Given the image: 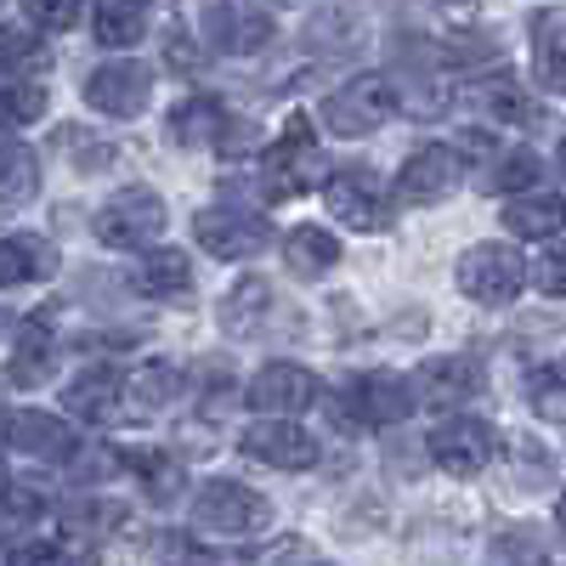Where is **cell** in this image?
<instances>
[{
	"label": "cell",
	"mask_w": 566,
	"mask_h": 566,
	"mask_svg": "<svg viewBox=\"0 0 566 566\" xmlns=\"http://www.w3.org/2000/svg\"><path fill=\"white\" fill-rule=\"evenodd\" d=\"M391 114H397L391 74H357L340 91H328L323 108H317V119L335 130V136H368V130H380Z\"/></svg>",
	"instance_id": "obj_1"
},
{
	"label": "cell",
	"mask_w": 566,
	"mask_h": 566,
	"mask_svg": "<svg viewBox=\"0 0 566 566\" xmlns=\"http://www.w3.org/2000/svg\"><path fill=\"white\" fill-rule=\"evenodd\" d=\"M266 522H272V504H266L255 488H244V482L216 476V482H205L199 499H193V527H199V533L244 538V533H255V527H266Z\"/></svg>",
	"instance_id": "obj_2"
},
{
	"label": "cell",
	"mask_w": 566,
	"mask_h": 566,
	"mask_svg": "<svg viewBox=\"0 0 566 566\" xmlns=\"http://www.w3.org/2000/svg\"><path fill=\"white\" fill-rule=\"evenodd\" d=\"M527 283V261L510 244H476L459 255V290L482 306H510Z\"/></svg>",
	"instance_id": "obj_3"
},
{
	"label": "cell",
	"mask_w": 566,
	"mask_h": 566,
	"mask_svg": "<svg viewBox=\"0 0 566 566\" xmlns=\"http://www.w3.org/2000/svg\"><path fill=\"white\" fill-rule=\"evenodd\" d=\"M165 232V199L154 187H125L97 210V239L108 250H142Z\"/></svg>",
	"instance_id": "obj_4"
},
{
	"label": "cell",
	"mask_w": 566,
	"mask_h": 566,
	"mask_svg": "<svg viewBox=\"0 0 566 566\" xmlns=\"http://www.w3.org/2000/svg\"><path fill=\"white\" fill-rule=\"evenodd\" d=\"M80 97L97 114H108V119H136L142 108H148V97H154V69L130 63V57L125 63H103V69L85 74Z\"/></svg>",
	"instance_id": "obj_5"
},
{
	"label": "cell",
	"mask_w": 566,
	"mask_h": 566,
	"mask_svg": "<svg viewBox=\"0 0 566 566\" xmlns=\"http://www.w3.org/2000/svg\"><path fill=\"white\" fill-rule=\"evenodd\" d=\"M323 199H328V216H340L346 227H363V232H380V227L391 221V199L380 193L374 170H363V165H352V170H340V176H328Z\"/></svg>",
	"instance_id": "obj_6"
},
{
	"label": "cell",
	"mask_w": 566,
	"mask_h": 566,
	"mask_svg": "<svg viewBox=\"0 0 566 566\" xmlns=\"http://www.w3.org/2000/svg\"><path fill=\"white\" fill-rule=\"evenodd\" d=\"M431 459L448 470V476H476L493 459V424L488 419H470V413H453L431 431Z\"/></svg>",
	"instance_id": "obj_7"
},
{
	"label": "cell",
	"mask_w": 566,
	"mask_h": 566,
	"mask_svg": "<svg viewBox=\"0 0 566 566\" xmlns=\"http://www.w3.org/2000/svg\"><path fill=\"white\" fill-rule=\"evenodd\" d=\"M419 402V391L402 380V374H386V368H374V374H357V380L346 386V413L357 424H397L408 419Z\"/></svg>",
	"instance_id": "obj_8"
},
{
	"label": "cell",
	"mask_w": 566,
	"mask_h": 566,
	"mask_svg": "<svg viewBox=\"0 0 566 566\" xmlns=\"http://www.w3.org/2000/svg\"><path fill=\"white\" fill-rule=\"evenodd\" d=\"M250 402L266 419H290V413H301V408L317 402V374L301 368V363H266L255 380H250Z\"/></svg>",
	"instance_id": "obj_9"
},
{
	"label": "cell",
	"mask_w": 566,
	"mask_h": 566,
	"mask_svg": "<svg viewBox=\"0 0 566 566\" xmlns=\"http://www.w3.org/2000/svg\"><path fill=\"white\" fill-rule=\"evenodd\" d=\"M453 181H459V154L442 148V142H424L397 170V199L402 205H437Z\"/></svg>",
	"instance_id": "obj_10"
},
{
	"label": "cell",
	"mask_w": 566,
	"mask_h": 566,
	"mask_svg": "<svg viewBox=\"0 0 566 566\" xmlns=\"http://www.w3.org/2000/svg\"><path fill=\"white\" fill-rule=\"evenodd\" d=\"M199 29L216 52H261L272 40V18L266 12H244L239 0H205L199 7Z\"/></svg>",
	"instance_id": "obj_11"
},
{
	"label": "cell",
	"mask_w": 566,
	"mask_h": 566,
	"mask_svg": "<svg viewBox=\"0 0 566 566\" xmlns=\"http://www.w3.org/2000/svg\"><path fill=\"white\" fill-rule=\"evenodd\" d=\"M239 442H244V453L255 464H272V470H306V464H317V442L301 431V424H290V419H255Z\"/></svg>",
	"instance_id": "obj_12"
},
{
	"label": "cell",
	"mask_w": 566,
	"mask_h": 566,
	"mask_svg": "<svg viewBox=\"0 0 566 566\" xmlns=\"http://www.w3.org/2000/svg\"><path fill=\"white\" fill-rule=\"evenodd\" d=\"M482 380H488V368L476 357H470V352H448V357H431L419 368L413 391H419V402H431V408H453L464 397H476Z\"/></svg>",
	"instance_id": "obj_13"
},
{
	"label": "cell",
	"mask_w": 566,
	"mask_h": 566,
	"mask_svg": "<svg viewBox=\"0 0 566 566\" xmlns=\"http://www.w3.org/2000/svg\"><path fill=\"white\" fill-rule=\"evenodd\" d=\"M193 232H199V244L221 261H244V255L266 250V221L244 216V210H205L193 221Z\"/></svg>",
	"instance_id": "obj_14"
},
{
	"label": "cell",
	"mask_w": 566,
	"mask_h": 566,
	"mask_svg": "<svg viewBox=\"0 0 566 566\" xmlns=\"http://www.w3.org/2000/svg\"><path fill=\"white\" fill-rule=\"evenodd\" d=\"M7 442H12V453H29V459H74V431L57 413L12 408L7 413Z\"/></svg>",
	"instance_id": "obj_15"
},
{
	"label": "cell",
	"mask_w": 566,
	"mask_h": 566,
	"mask_svg": "<svg viewBox=\"0 0 566 566\" xmlns=\"http://www.w3.org/2000/svg\"><path fill=\"white\" fill-rule=\"evenodd\" d=\"M533 40V74L544 91H566V7H544L527 23Z\"/></svg>",
	"instance_id": "obj_16"
},
{
	"label": "cell",
	"mask_w": 566,
	"mask_h": 566,
	"mask_svg": "<svg viewBox=\"0 0 566 566\" xmlns=\"http://www.w3.org/2000/svg\"><path fill=\"white\" fill-rule=\"evenodd\" d=\"M119 391H125L119 368H85L69 380V413H80L85 424H108L119 419Z\"/></svg>",
	"instance_id": "obj_17"
},
{
	"label": "cell",
	"mask_w": 566,
	"mask_h": 566,
	"mask_svg": "<svg viewBox=\"0 0 566 566\" xmlns=\"http://www.w3.org/2000/svg\"><path fill=\"white\" fill-rule=\"evenodd\" d=\"M221 130H227V108L216 97H187L165 119V136L176 148H210V142H221Z\"/></svg>",
	"instance_id": "obj_18"
},
{
	"label": "cell",
	"mask_w": 566,
	"mask_h": 566,
	"mask_svg": "<svg viewBox=\"0 0 566 566\" xmlns=\"http://www.w3.org/2000/svg\"><path fill=\"white\" fill-rule=\"evenodd\" d=\"M142 34H148L142 0H91V40L97 45H108V52H130Z\"/></svg>",
	"instance_id": "obj_19"
},
{
	"label": "cell",
	"mask_w": 566,
	"mask_h": 566,
	"mask_svg": "<svg viewBox=\"0 0 566 566\" xmlns=\"http://www.w3.org/2000/svg\"><path fill=\"white\" fill-rule=\"evenodd\" d=\"M57 272V244L52 239H34V232H12L7 244H0V277H7V290L18 283H40Z\"/></svg>",
	"instance_id": "obj_20"
},
{
	"label": "cell",
	"mask_w": 566,
	"mask_h": 566,
	"mask_svg": "<svg viewBox=\"0 0 566 566\" xmlns=\"http://www.w3.org/2000/svg\"><path fill=\"white\" fill-rule=\"evenodd\" d=\"M193 283V261L181 250H148L136 266H130V290L148 295V301H165V295H181Z\"/></svg>",
	"instance_id": "obj_21"
},
{
	"label": "cell",
	"mask_w": 566,
	"mask_h": 566,
	"mask_svg": "<svg viewBox=\"0 0 566 566\" xmlns=\"http://www.w3.org/2000/svg\"><path fill=\"white\" fill-rule=\"evenodd\" d=\"M266 312H272V283L266 277H244V283H232V295L221 301V328L232 340H244V335H255V328L266 323Z\"/></svg>",
	"instance_id": "obj_22"
},
{
	"label": "cell",
	"mask_w": 566,
	"mask_h": 566,
	"mask_svg": "<svg viewBox=\"0 0 566 566\" xmlns=\"http://www.w3.org/2000/svg\"><path fill=\"white\" fill-rule=\"evenodd\" d=\"M504 227L515 239H555L566 227V205L555 193H522V199L504 205Z\"/></svg>",
	"instance_id": "obj_23"
},
{
	"label": "cell",
	"mask_w": 566,
	"mask_h": 566,
	"mask_svg": "<svg viewBox=\"0 0 566 566\" xmlns=\"http://www.w3.org/2000/svg\"><path fill=\"white\" fill-rule=\"evenodd\" d=\"M283 261H290L295 277H323L340 261V244H335V232H323V227H295L290 239H283Z\"/></svg>",
	"instance_id": "obj_24"
},
{
	"label": "cell",
	"mask_w": 566,
	"mask_h": 566,
	"mask_svg": "<svg viewBox=\"0 0 566 566\" xmlns=\"http://www.w3.org/2000/svg\"><path fill=\"white\" fill-rule=\"evenodd\" d=\"M130 397H136L142 408H170V402L181 397V374H176L170 363L136 368V374H130Z\"/></svg>",
	"instance_id": "obj_25"
},
{
	"label": "cell",
	"mask_w": 566,
	"mask_h": 566,
	"mask_svg": "<svg viewBox=\"0 0 566 566\" xmlns=\"http://www.w3.org/2000/svg\"><path fill=\"white\" fill-rule=\"evenodd\" d=\"M165 555L181 560V566H277V560H290V555H295V544L283 538V544H272V549H244V555H199V549H176V544H165Z\"/></svg>",
	"instance_id": "obj_26"
},
{
	"label": "cell",
	"mask_w": 566,
	"mask_h": 566,
	"mask_svg": "<svg viewBox=\"0 0 566 566\" xmlns=\"http://www.w3.org/2000/svg\"><path fill=\"white\" fill-rule=\"evenodd\" d=\"M34 181H40V159L23 148L18 136H7V181H0V199L18 210V205L34 193Z\"/></svg>",
	"instance_id": "obj_27"
},
{
	"label": "cell",
	"mask_w": 566,
	"mask_h": 566,
	"mask_svg": "<svg viewBox=\"0 0 566 566\" xmlns=\"http://www.w3.org/2000/svg\"><path fill=\"white\" fill-rule=\"evenodd\" d=\"M538 154L533 148H515V154H504L493 170H488V187L493 193H527V187H538Z\"/></svg>",
	"instance_id": "obj_28"
},
{
	"label": "cell",
	"mask_w": 566,
	"mask_h": 566,
	"mask_svg": "<svg viewBox=\"0 0 566 566\" xmlns=\"http://www.w3.org/2000/svg\"><path fill=\"white\" fill-rule=\"evenodd\" d=\"M136 476H142V488H148L154 504H176V493H181V464H176L170 453H142V459H136Z\"/></svg>",
	"instance_id": "obj_29"
},
{
	"label": "cell",
	"mask_w": 566,
	"mask_h": 566,
	"mask_svg": "<svg viewBox=\"0 0 566 566\" xmlns=\"http://www.w3.org/2000/svg\"><path fill=\"white\" fill-rule=\"evenodd\" d=\"M488 114H493L499 125H533V119H538V103H533L515 80H499V85H488Z\"/></svg>",
	"instance_id": "obj_30"
},
{
	"label": "cell",
	"mask_w": 566,
	"mask_h": 566,
	"mask_svg": "<svg viewBox=\"0 0 566 566\" xmlns=\"http://www.w3.org/2000/svg\"><path fill=\"white\" fill-rule=\"evenodd\" d=\"M527 402L538 419H566V368H533Z\"/></svg>",
	"instance_id": "obj_31"
},
{
	"label": "cell",
	"mask_w": 566,
	"mask_h": 566,
	"mask_svg": "<svg viewBox=\"0 0 566 566\" xmlns=\"http://www.w3.org/2000/svg\"><path fill=\"white\" fill-rule=\"evenodd\" d=\"M363 34V18L352 12V7H328V12H317L312 23H306V40L312 45H352Z\"/></svg>",
	"instance_id": "obj_32"
},
{
	"label": "cell",
	"mask_w": 566,
	"mask_h": 566,
	"mask_svg": "<svg viewBox=\"0 0 566 566\" xmlns=\"http://www.w3.org/2000/svg\"><path fill=\"white\" fill-rule=\"evenodd\" d=\"M40 515H45V499H40L29 482H7V533L23 538V533L40 522Z\"/></svg>",
	"instance_id": "obj_33"
},
{
	"label": "cell",
	"mask_w": 566,
	"mask_h": 566,
	"mask_svg": "<svg viewBox=\"0 0 566 566\" xmlns=\"http://www.w3.org/2000/svg\"><path fill=\"white\" fill-rule=\"evenodd\" d=\"M40 114H45V85L40 80H7V119L34 125Z\"/></svg>",
	"instance_id": "obj_34"
},
{
	"label": "cell",
	"mask_w": 566,
	"mask_h": 566,
	"mask_svg": "<svg viewBox=\"0 0 566 566\" xmlns=\"http://www.w3.org/2000/svg\"><path fill=\"white\" fill-rule=\"evenodd\" d=\"M80 12H85V0H29V23H34L40 34H63V29H74Z\"/></svg>",
	"instance_id": "obj_35"
},
{
	"label": "cell",
	"mask_w": 566,
	"mask_h": 566,
	"mask_svg": "<svg viewBox=\"0 0 566 566\" xmlns=\"http://www.w3.org/2000/svg\"><path fill=\"white\" fill-rule=\"evenodd\" d=\"M40 69L45 63V52H40V45H29V34L23 29H7V80H23V69Z\"/></svg>",
	"instance_id": "obj_36"
},
{
	"label": "cell",
	"mask_w": 566,
	"mask_h": 566,
	"mask_svg": "<svg viewBox=\"0 0 566 566\" xmlns=\"http://www.w3.org/2000/svg\"><path fill=\"white\" fill-rule=\"evenodd\" d=\"M538 290L544 295H566V250L538 255Z\"/></svg>",
	"instance_id": "obj_37"
},
{
	"label": "cell",
	"mask_w": 566,
	"mask_h": 566,
	"mask_svg": "<svg viewBox=\"0 0 566 566\" xmlns=\"http://www.w3.org/2000/svg\"><path fill=\"white\" fill-rule=\"evenodd\" d=\"M7 566H57V560H52V544H29V549L18 544V549L7 555Z\"/></svg>",
	"instance_id": "obj_38"
},
{
	"label": "cell",
	"mask_w": 566,
	"mask_h": 566,
	"mask_svg": "<svg viewBox=\"0 0 566 566\" xmlns=\"http://www.w3.org/2000/svg\"><path fill=\"white\" fill-rule=\"evenodd\" d=\"M57 566H103L97 555H69V560H57Z\"/></svg>",
	"instance_id": "obj_39"
},
{
	"label": "cell",
	"mask_w": 566,
	"mask_h": 566,
	"mask_svg": "<svg viewBox=\"0 0 566 566\" xmlns=\"http://www.w3.org/2000/svg\"><path fill=\"white\" fill-rule=\"evenodd\" d=\"M555 515H560V533H566V493H560V504H555Z\"/></svg>",
	"instance_id": "obj_40"
},
{
	"label": "cell",
	"mask_w": 566,
	"mask_h": 566,
	"mask_svg": "<svg viewBox=\"0 0 566 566\" xmlns=\"http://www.w3.org/2000/svg\"><path fill=\"white\" fill-rule=\"evenodd\" d=\"M560 165H566V142H560Z\"/></svg>",
	"instance_id": "obj_41"
},
{
	"label": "cell",
	"mask_w": 566,
	"mask_h": 566,
	"mask_svg": "<svg viewBox=\"0 0 566 566\" xmlns=\"http://www.w3.org/2000/svg\"><path fill=\"white\" fill-rule=\"evenodd\" d=\"M312 566H335V560H312Z\"/></svg>",
	"instance_id": "obj_42"
},
{
	"label": "cell",
	"mask_w": 566,
	"mask_h": 566,
	"mask_svg": "<svg viewBox=\"0 0 566 566\" xmlns=\"http://www.w3.org/2000/svg\"><path fill=\"white\" fill-rule=\"evenodd\" d=\"M277 7H283V0H277Z\"/></svg>",
	"instance_id": "obj_43"
}]
</instances>
